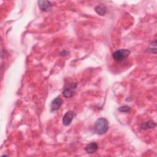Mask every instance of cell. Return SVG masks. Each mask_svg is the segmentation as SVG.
Masks as SVG:
<instances>
[{
    "mask_svg": "<svg viewBox=\"0 0 157 157\" xmlns=\"http://www.w3.org/2000/svg\"><path fill=\"white\" fill-rule=\"evenodd\" d=\"M62 103H63V99L61 98L57 97L55 99H54L51 103L52 111H56L58 110L60 108Z\"/></svg>",
    "mask_w": 157,
    "mask_h": 157,
    "instance_id": "cell-5",
    "label": "cell"
},
{
    "mask_svg": "<svg viewBox=\"0 0 157 157\" xmlns=\"http://www.w3.org/2000/svg\"><path fill=\"white\" fill-rule=\"evenodd\" d=\"M63 94L66 98H69L72 96L73 95V91L71 90V88H66L63 91Z\"/></svg>",
    "mask_w": 157,
    "mask_h": 157,
    "instance_id": "cell-9",
    "label": "cell"
},
{
    "mask_svg": "<svg viewBox=\"0 0 157 157\" xmlns=\"http://www.w3.org/2000/svg\"><path fill=\"white\" fill-rule=\"evenodd\" d=\"M130 53L128 49H119L112 53V56L117 63H121L129 56Z\"/></svg>",
    "mask_w": 157,
    "mask_h": 157,
    "instance_id": "cell-2",
    "label": "cell"
},
{
    "mask_svg": "<svg viewBox=\"0 0 157 157\" xmlns=\"http://www.w3.org/2000/svg\"><path fill=\"white\" fill-rule=\"evenodd\" d=\"M98 144L95 142H91L89 144H88L85 147V150L86 152L88 154H91L96 151L98 150Z\"/></svg>",
    "mask_w": 157,
    "mask_h": 157,
    "instance_id": "cell-6",
    "label": "cell"
},
{
    "mask_svg": "<svg viewBox=\"0 0 157 157\" xmlns=\"http://www.w3.org/2000/svg\"><path fill=\"white\" fill-rule=\"evenodd\" d=\"M37 4H38L39 9L42 11H44V12L49 11L52 7V2L48 1L40 0V1H37Z\"/></svg>",
    "mask_w": 157,
    "mask_h": 157,
    "instance_id": "cell-3",
    "label": "cell"
},
{
    "mask_svg": "<svg viewBox=\"0 0 157 157\" xmlns=\"http://www.w3.org/2000/svg\"><path fill=\"white\" fill-rule=\"evenodd\" d=\"M118 110L121 112H128L131 110V107L128 105H123V106L120 107L118 109Z\"/></svg>",
    "mask_w": 157,
    "mask_h": 157,
    "instance_id": "cell-10",
    "label": "cell"
},
{
    "mask_svg": "<svg viewBox=\"0 0 157 157\" xmlns=\"http://www.w3.org/2000/svg\"><path fill=\"white\" fill-rule=\"evenodd\" d=\"M74 117V113L72 111L69 110L67 112L63 118V124L64 126H69L73 120Z\"/></svg>",
    "mask_w": 157,
    "mask_h": 157,
    "instance_id": "cell-4",
    "label": "cell"
},
{
    "mask_svg": "<svg viewBox=\"0 0 157 157\" xmlns=\"http://www.w3.org/2000/svg\"><path fill=\"white\" fill-rule=\"evenodd\" d=\"M109 129V122L104 118H98L94 124V131L99 135L105 134Z\"/></svg>",
    "mask_w": 157,
    "mask_h": 157,
    "instance_id": "cell-1",
    "label": "cell"
},
{
    "mask_svg": "<svg viewBox=\"0 0 157 157\" xmlns=\"http://www.w3.org/2000/svg\"><path fill=\"white\" fill-rule=\"evenodd\" d=\"M155 126H156V123L153 120H149V121L144 122L140 124V128L143 130L153 129Z\"/></svg>",
    "mask_w": 157,
    "mask_h": 157,
    "instance_id": "cell-7",
    "label": "cell"
},
{
    "mask_svg": "<svg viewBox=\"0 0 157 157\" xmlns=\"http://www.w3.org/2000/svg\"><path fill=\"white\" fill-rule=\"evenodd\" d=\"M95 12L99 15L103 16L107 12V7L104 4H100L99 6H97L95 9Z\"/></svg>",
    "mask_w": 157,
    "mask_h": 157,
    "instance_id": "cell-8",
    "label": "cell"
}]
</instances>
